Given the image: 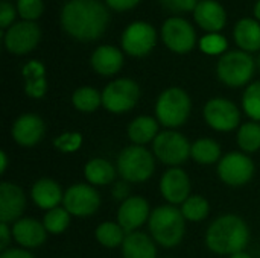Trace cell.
<instances>
[{"label": "cell", "instance_id": "cell-1", "mask_svg": "<svg viewBox=\"0 0 260 258\" xmlns=\"http://www.w3.org/2000/svg\"><path fill=\"white\" fill-rule=\"evenodd\" d=\"M110 23L107 6L99 0H69L61 9V26L78 41H93L104 35Z\"/></svg>", "mask_w": 260, "mask_h": 258}, {"label": "cell", "instance_id": "cell-2", "mask_svg": "<svg viewBox=\"0 0 260 258\" xmlns=\"http://www.w3.org/2000/svg\"><path fill=\"white\" fill-rule=\"evenodd\" d=\"M250 242V228L247 222L236 214L216 217L207 228L206 245L219 255H233L245 251Z\"/></svg>", "mask_w": 260, "mask_h": 258}, {"label": "cell", "instance_id": "cell-3", "mask_svg": "<svg viewBox=\"0 0 260 258\" xmlns=\"http://www.w3.org/2000/svg\"><path fill=\"white\" fill-rule=\"evenodd\" d=\"M186 219L175 205H160L149 216V233L154 242L163 248L178 246L186 234Z\"/></svg>", "mask_w": 260, "mask_h": 258}, {"label": "cell", "instance_id": "cell-4", "mask_svg": "<svg viewBox=\"0 0 260 258\" xmlns=\"http://www.w3.org/2000/svg\"><path fill=\"white\" fill-rule=\"evenodd\" d=\"M192 111L189 94L180 87H169L158 96L155 102V119L168 129L183 126Z\"/></svg>", "mask_w": 260, "mask_h": 258}, {"label": "cell", "instance_id": "cell-5", "mask_svg": "<svg viewBox=\"0 0 260 258\" xmlns=\"http://www.w3.org/2000/svg\"><path fill=\"white\" fill-rule=\"evenodd\" d=\"M116 169L126 182H145L154 175L155 157L145 146L131 144L119 154Z\"/></svg>", "mask_w": 260, "mask_h": 258}, {"label": "cell", "instance_id": "cell-6", "mask_svg": "<svg viewBox=\"0 0 260 258\" xmlns=\"http://www.w3.org/2000/svg\"><path fill=\"white\" fill-rule=\"evenodd\" d=\"M256 68L254 58L244 50H230L221 55L216 64V75L222 84L232 88L247 85Z\"/></svg>", "mask_w": 260, "mask_h": 258}, {"label": "cell", "instance_id": "cell-7", "mask_svg": "<svg viewBox=\"0 0 260 258\" xmlns=\"http://www.w3.org/2000/svg\"><path fill=\"white\" fill-rule=\"evenodd\" d=\"M190 151L192 144L189 140L174 129L160 132L152 141L154 157L169 167H180L184 164L190 157Z\"/></svg>", "mask_w": 260, "mask_h": 258}, {"label": "cell", "instance_id": "cell-8", "mask_svg": "<svg viewBox=\"0 0 260 258\" xmlns=\"http://www.w3.org/2000/svg\"><path fill=\"white\" fill-rule=\"evenodd\" d=\"M140 99V87L134 79L119 78L105 85L102 91V106L113 114L131 111Z\"/></svg>", "mask_w": 260, "mask_h": 258}, {"label": "cell", "instance_id": "cell-9", "mask_svg": "<svg viewBox=\"0 0 260 258\" xmlns=\"http://www.w3.org/2000/svg\"><path fill=\"white\" fill-rule=\"evenodd\" d=\"M256 172L253 160L244 152H230L224 155L218 164L219 179L230 187L247 186Z\"/></svg>", "mask_w": 260, "mask_h": 258}, {"label": "cell", "instance_id": "cell-10", "mask_svg": "<svg viewBox=\"0 0 260 258\" xmlns=\"http://www.w3.org/2000/svg\"><path fill=\"white\" fill-rule=\"evenodd\" d=\"M206 123L218 132H230L241 126L239 108L225 97H213L207 100L203 109Z\"/></svg>", "mask_w": 260, "mask_h": 258}, {"label": "cell", "instance_id": "cell-11", "mask_svg": "<svg viewBox=\"0 0 260 258\" xmlns=\"http://www.w3.org/2000/svg\"><path fill=\"white\" fill-rule=\"evenodd\" d=\"M157 43V30L146 21H133L125 27L120 36V44L125 53L142 58L151 53Z\"/></svg>", "mask_w": 260, "mask_h": 258}, {"label": "cell", "instance_id": "cell-12", "mask_svg": "<svg viewBox=\"0 0 260 258\" xmlns=\"http://www.w3.org/2000/svg\"><path fill=\"white\" fill-rule=\"evenodd\" d=\"M62 207L75 217H88L99 210L101 196L90 184H75L64 192Z\"/></svg>", "mask_w": 260, "mask_h": 258}, {"label": "cell", "instance_id": "cell-13", "mask_svg": "<svg viewBox=\"0 0 260 258\" xmlns=\"http://www.w3.org/2000/svg\"><path fill=\"white\" fill-rule=\"evenodd\" d=\"M161 40L175 53H187L197 44L193 26L181 17H171L161 26Z\"/></svg>", "mask_w": 260, "mask_h": 258}, {"label": "cell", "instance_id": "cell-14", "mask_svg": "<svg viewBox=\"0 0 260 258\" xmlns=\"http://www.w3.org/2000/svg\"><path fill=\"white\" fill-rule=\"evenodd\" d=\"M41 38V29L35 21H17L5 32L3 41L8 52L14 55H26L32 52Z\"/></svg>", "mask_w": 260, "mask_h": 258}, {"label": "cell", "instance_id": "cell-15", "mask_svg": "<svg viewBox=\"0 0 260 258\" xmlns=\"http://www.w3.org/2000/svg\"><path fill=\"white\" fill-rule=\"evenodd\" d=\"M149 202L142 196H129L117 210V224L126 234L137 231L142 225L149 222L151 216Z\"/></svg>", "mask_w": 260, "mask_h": 258}, {"label": "cell", "instance_id": "cell-16", "mask_svg": "<svg viewBox=\"0 0 260 258\" xmlns=\"http://www.w3.org/2000/svg\"><path fill=\"white\" fill-rule=\"evenodd\" d=\"M160 193L171 205H181L190 196V178L180 167L168 169L160 179Z\"/></svg>", "mask_w": 260, "mask_h": 258}, {"label": "cell", "instance_id": "cell-17", "mask_svg": "<svg viewBox=\"0 0 260 258\" xmlns=\"http://www.w3.org/2000/svg\"><path fill=\"white\" fill-rule=\"evenodd\" d=\"M26 208V196L20 186L12 182L0 184V222L15 224L21 219Z\"/></svg>", "mask_w": 260, "mask_h": 258}, {"label": "cell", "instance_id": "cell-18", "mask_svg": "<svg viewBox=\"0 0 260 258\" xmlns=\"http://www.w3.org/2000/svg\"><path fill=\"white\" fill-rule=\"evenodd\" d=\"M44 132H46V126L43 119L32 113L21 114L14 122L11 129L14 141L23 148H32L38 144L43 140Z\"/></svg>", "mask_w": 260, "mask_h": 258}, {"label": "cell", "instance_id": "cell-19", "mask_svg": "<svg viewBox=\"0 0 260 258\" xmlns=\"http://www.w3.org/2000/svg\"><path fill=\"white\" fill-rule=\"evenodd\" d=\"M12 239L23 249H35L44 245L47 239V231L43 222L32 217H21L12 224Z\"/></svg>", "mask_w": 260, "mask_h": 258}, {"label": "cell", "instance_id": "cell-20", "mask_svg": "<svg viewBox=\"0 0 260 258\" xmlns=\"http://www.w3.org/2000/svg\"><path fill=\"white\" fill-rule=\"evenodd\" d=\"M193 18L209 33L219 32L227 23V12L224 6L216 0H200L195 11Z\"/></svg>", "mask_w": 260, "mask_h": 258}, {"label": "cell", "instance_id": "cell-21", "mask_svg": "<svg viewBox=\"0 0 260 258\" xmlns=\"http://www.w3.org/2000/svg\"><path fill=\"white\" fill-rule=\"evenodd\" d=\"M90 64L101 76H113L123 67V53L119 47L104 44L93 50Z\"/></svg>", "mask_w": 260, "mask_h": 258}, {"label": "cell", "instance_id": "cell-22", "mask_svg": "<svg viewBox=\"0 0 260 258\" xmlns=\"http://www.w3.org/2000/svg\"><path fill=\"white\" fill-rule=\"evenodd\" d=\"M30 198L38 208L49 211L59 207V204L64 201V192L56 181L50 178H41L34 182L30 189Z\"/></svg>", "mask_w": 260, "mask_h": 258}, {"label": "cell", "instance_id": "cell-23", "mask_svg": "<svg viewBox=\"0 0 260 258\" xmlns=\"http://www.w3.org/2000/svg\"><path fill=\"white\" fill-rule=\"evenodd\" d=\"M21 75L24 79V93L30 99H41L47 93V79H46V67L43 62L37 59L27 61L23 68Z\"/></svg>", "mask_w": 260, "mask_h": 258}, {"label": "cell", "instance_id": "cell-24", "mask_svg": "<svg viewBox=\"0 0 260 258\" xmlns=\"http://www.w3.org/2000/svg\"><path fill=\"white\" fill-rule=\"evenodd\" d=\"M157 243L145 233L134 231L126 234L122 248L123 258H157Z\"/></svg>", "mask_w": 260, "mask_h": 258}, {"label": "cell", "instance_id": "cell-25", "mask_svg": "<svg viewBox=\"0 0 260 258\" xmlns=\"http://www.w3.org/2000/svg\"><path fill=\"white\" fill-rule=\"evenodd\" d=\"M235 41L244 52L260 50V23L256 18L244 17L235 24Z\"/></svg>", "mask_w": 260, "mask_h": 258}, {"label": "cell", "instance_id": "cell-26", "mask_svg": "<svg viewBox=\"0 0 260 258\" xmlns=\"http://www.w3.org/2000/svg\"><path fill=\"white\" fill-rule=\"evenodd\" d=\"M158 120L151 116H139L128 125V138L136 146H145L155 140L158 132Z\"/></svg>", "mask_w": 260, "mask_h": 258}, {"label": "cell", "instance_id": "cell-27", "mask_svg": "<svg viewBox=\"0 0 260 258\" xmlns=\"http://www.w3.org/2000/svg\"><path fill=\"white\" fill-rule=\"evenodd\" d=\"M116 173L117 169L104 158H91L84 167L85 179L91 186H98V187L111 184L116 178Z\"/></svg>", "mask_w": 260, "mask_h": 258}, {"label": "cell", "instance_id": "cell-28", "mask_svg": "<svg viewBox=\"0 0 260 258\" xmlns=\"http://www.w3.org/2000/svg\"><path fill=\"white\" fill-rule=\"evenodd\" d=\"M190 157L201 166H210L221 161V144L213 138H198L192 143Z\"/></svg>", "mask_w": 260, "mask_h": 258}, {"label": "cell", "instance_id": "cell-29", "mask_svg": "<svg viewBox=\"0 0 260 258\" xmlns=\"http://www.w3.org/2000/svg\"><path fill=\"white\" fill-rule=\"evenodd\" d=\"M96 240L107 249H114L123 245L126 233L117 222H104L94 231Z\"/></svg>", "mask_w": 260, "mask_h": 258}, {"label": "cell", "instance_id": "cell-30", "mask_svg": "<svg viewBox=\"0 0 260 258\" xmlns=\"http://www.w3.org/2000/svg\"><path fill=\"white\" fill-rule=\"evenodd\" d=\"M73 106L81 113H94L102 105V93L93 87H79L72 94Z\"/></svg>", "mask_w": 260, "mask_h": 258}, {"label": "cell", "instance_id": "cell-31", "mask_svg": "<svg viewBox=\"0 0 260 258\" xmlns=\"http://www.w3.org/2000/svg\"><path fill=\"white\" fill-rule=\"evenodd\" d=\"M236 141L244 154H253L260 149V123L245 122L239 126Z\"/></svg>", "mask_w": 260, "mask_h": 258}, {"label": "cell", "instance_id": "cell-32", "mask_svg": "<svg viewBox=\"0 0 260 258\" xmlns=\"http://www.w3.org/2000/svg\"><path fill=\"white\" fill-rule=\"evenodd\" d=\"M180 210L187 222H203L210 213V204L201 195H190L181 204Z\"/></svg>", "mask_w": 260, "mask_h": 258}, {"label": "cell", "instance_id": "cell-33", "mask_svg": "<svg viewBox=\"0 0 260 258\" xmlns=\"http://www.w3.org/2000/svg\"><path fill=\"white\" fill-rule=\"evenodd\" d=\"M70 216L72 214L64 207H56L46 211L43 217V225L47 234H53V236L62 234L70 225Z\"/></svg>", "mask_w": 260, "mask_h": 258}, {"label": "cell", "instance_id": "cell-34", "mask_svg": "<svg viewBox=\"0 0 260 258\" xmlns=\"http://www.w3.org/2000/svg\"><path fill=\"white\" fill-rule=\"evenodd\" d=\"M242 108L253 120L260 122V81L251 82L242 94Z\"/></svg>", "mask_w": 260, "mask_h": 258}, {"label": "cell", "instance_id": "cell-35", "mask_svg": "<svg viewBox=\"0 0 260 258\" xmlns=\"http://www.w3.org/2000/svg\"><path fill=\"white\" fill-rule=\"evenodd\" d=\"M227 40L224 35H221L219 32H212V33H207L204 35L201 40H200V49L207 53V55H224V52L227 50Z\"/></svg>", "mask_w": 260, "mask_h": 258}, {"label": "cell", "instance_id": "cell-36", "mask_svg": "<svg viewBox=\"0 0 260 258\" xmlns=\"http://www.w3.org/2000/svg\"><path fill=\"white\" fill-rule=\"evenodd\" d=\"M53 146L56 151L62 154H73L79 151V148L82 146V135L81 132H76V131L62 132L53 140Z\"/></svg>", "mask_w": 260, "mask_h": 258}, {"label": "cell", "instance_id": "cell-37", "mask_svg": "<svg viewBox=\"0 0 260 258\" xmlns=\"http://www.w3.org/2000/svg\"><path fill=\"white\" fill-rule=\"evenodd\" d=\"M17 11L26 21H35L44 11L43 0H17Z\"/></svg>", "mask_w": 260, "mask_h": 258}, {"label": "cell", "instance_id": "cell-38", "mask_svg": "<svg viewBox=\"0 0 260 258\" xmlns=\"http://www.w3.org/2000/svg\"><path fill=\"white\" fill-rule=\"evenodd\" d=\"M161 5L172 12H189L195 11L198 0H160Z\"/></svg>", "mask_w": 260, "mask_h": 258}, {"label": "cell", "instance_id": "cell-39", "mask_svg": "<svg viewBox=\"0 0 260 258\" xmlns=\"http://www.w3.org/2000/svg\"><path fill=\"white\" fill-rule=\"evenodd\" d=\"M15 20V8L12 3L2 0L0 2V27L6 29L14 24Z\"/></svg>", "mask_w": 260, "mask_h": 258}, {"label": "cell", "instance_id": "cell-40", "mask_svg": "<svg viewBox=\"0 0 260 258\" xmlns=\"http://www.w3.org/2000/svg\"><path fill=\"white\" fill-rule=\"evenodd\" d=\"M140 0H105L107 6L114 11H129L133 9Z\"/></svg>", "mask_w": 260, "mask_h": 258}, {"label": "cell", "instance_id": "cell-41", "mask_svg": "<svg viewBox=\"0 0 260 258\" xmlns=\"http://www.w3.org/2000/svg\"><path fill=\"white\" fill-rule=\"evenodd\" d=\"M12 240V228H9L8 224L0 222V251H6L9 242Z\"/></svg>", "mask_w": 260, "mask_h": 258}, {"label": "cell", "instance_id": "cell-42", "mask_svg": "<svg viewBox=\"0 0 260 258\" xmlns=\"http://www.w3.org/2000/svg\"><path fill=\"white\" fill-rule=\"evenodd\" d=\"M0 258H34V255L23 248H11L0 254Z\"/></svg>", "mask_w": 260, "mask_h": 258}, {"label": "cell", "instance_id": "cell-43", "mask_svg": "<svg viewBox=\"0 0 260 258\" xmlns=\"http://www.w3.org/2000/svg\"><path fill=\"white\" fill-rule=\"evenodd\" d=\"M113 195H114V198L116 199H119V201H125V199H128L129 198V187L126 186V181H120V182H117L116 186H114V189H113Z\"/></svg>", "mask_w": 260, "mask_h": 258}, {"label": "cell", "instance_id": "cell-44", "mask_svg": "<svg viewBox=\"0 0 260 258\" xmlns=\"http://www.w3.org/2000/svg\"><path fill=\"white\" fill-rule=\"evenodd\" d=\"M6 167H8V155L5 151L0 152V173L3 175L6 172Z\"/></svg>", "mask_w": 260, "mask_h": 258}, {"label": "cell", "instance_id": "cell-45", "mask_svg": "<svg viewBox=\"0 0 260 258\" xmlns=\"http://www.w3.org/2000/svg\"><path fill=\"white\" fill-rule=\"evenodd\" d=\"M230 258H253L248 252H245V251H241V252H236V254H233V255H230Z\"/></svg>", "mask_w": 260, "mask_h": 258}, {"label": "cell", "instance_id": "cell-46", "mask_svg": "<svg viewBox=\"0 0 260 258\" xmlns=\"http://www.w3.org/2000/svg\"><path fill=\"white\" fill-rule=\"evenodd\" d=\"M253 12H254V17H256V20H257V21H260V0H257V2H256Z\"/></svg>", "mask_w": 260, "mask_h": 258}]
</instances>
